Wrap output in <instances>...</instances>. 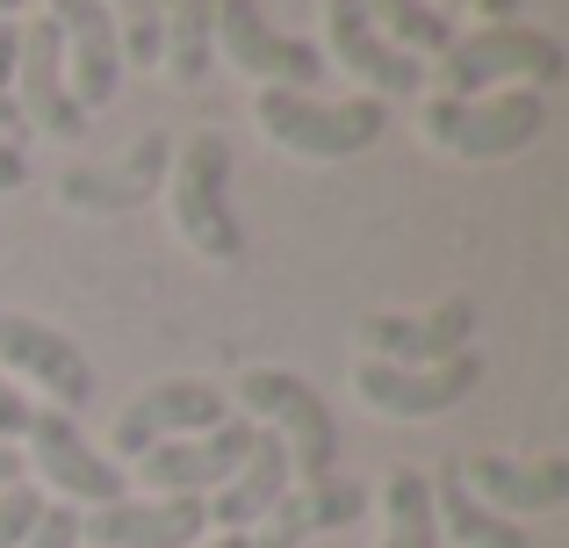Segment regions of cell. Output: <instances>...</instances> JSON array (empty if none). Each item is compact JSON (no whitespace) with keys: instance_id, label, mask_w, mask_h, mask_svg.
<instances>
[{"instance_id":"24","label":"cell","mask_w":569,"mask_h":548,"mask_svg":"<svg viewBox=\"0 0 569 548\" xmlns=\"http://www.w3.org/2000/svg\"><path fill=\"white\" fill-rule=\"evenodd\" d=\"M368 14H376V29L403 58L411 51H447V43H455V22H447L432 0H368Z\"/></svg>"},{"instance_id":"28","label":"cell","mask_w":569,"mask_h":548,"mask_svg":"<svg viewBox=\"0 0 569 548\" xmlns=\"http://www.w3.org/2000/svg\"><path fill=\"white\" fill-rule=\"evenodd\" d=\"M22 548H80V512L72 506H43V520L29 527Z\"/></svg>"},{"instance_id":"2","label":"cell","mask_w":569,"mask_h":548,"mask_svg":"<svg viewBox=\"0 0 569 548\" xmlns=\"http://www.w3.org/2000/svg\"><path fill=\"white\" fill-rule=\"evenodd\" d=\"M238 419L267 426L289 448V477H303V484L339 477V419L303 376H289V368H246L238 376Z\"/></svg>"},{"instance_id":"11","label":"cell","mask_w":569,"mask_h":548,"mask_svg":"<svg viewBox=\"0 0 569 548\" xmlns=\"http://www.w3.org/2000/svg\"><path fill=\"white\" fill-rule=\"evenodd\" d=\"M483 382V361L476 353H455V361H426V368H389V361H361L353 368V397L382 419H440L461 397Z\"/></svg>"},{"instance_id":"3","label":"cell","mask_w":569,"mask_h":548,"mask_svg":"<svg viewBox=\"0 0 569 548\" xmlns=\"http://www.w3.org/2000/svg\"><path fill=\"white\" fill-rule=\"evenodd\" d=\"M167 210H173V231L202 260L223 268V260L246 253V231H238V210H231V145H223V130H194L181 152H173Z\"/></svg>"},{"instance_id":"33","label":"cell","mask_w":569,"mask_h":548,"mask_svg":"<svg viewBox=\"0 0 569 548\" xmlns=\"http://www.w3.org/2000/svg\"><path fill=\"white\" fill-rule=\"evenodd\" d=\"M194 548H252L246 535H217V541H194Z\"/></svg>"},{"instance_id":"12","label":"cell","mask_w":569,"mask_h":548,"mask_svg":"<svg viewBox=\"0 0 569 548\" xmlns=\"http://www.w3.org/2000/svg\"><path fill=\"white\" fill-rule=\"evenodd\" d=\"M476 332V303L469 296H447L432 310H382V318H361V353L389 368H426V361H455L469 353Z\"/></svg>"},{"instance_id":"30","label":"cell","mask_w":569,"mask_h":548,"mask_svg":"<svg viewBox=\"0 0 569 548\" xmlns=\"http://www.w3.org/2000/svg\"><path fill=\"white\" fill-rule=\"evenodd\" d=\"M22 181H29V159L14 145H0V196H22Z\"/></svg>"},{"instance_id":"16","label":"cell","mask_w":569,"mask_h":548,"mask_svg":"<svg viewBox=\"0 0 569 548\" xmlns=\"http://www.w3.org/2000/svg\"><path fill=\"white\" fill-rule=\"evenodd\" d=\"M455 477L469 484V498H483L498 520H541V512L569 506V462H562V455H541V462L469 455V462H455Z\"/></svg>"},{"instance_id":"6","label":"cell","mask_w":569,"mask_h":548,"mask_svg":"<svg viewBox=\"0 0 569 548\" xmlns=\"http://www.w3.org/2000/svg\"><path fill=\"white\" fill-rule=\"evenodd\" d=\"M209 51H217L231 72H246V80H260V87H289V94H318V80L332 72L318 43L281 37V29L260 14V0H217Z\"/></svg>"},{"instance_id":"10","label":"cell","mask_w":569,"mask_h":548,"mask_svg":"<svg viewBox=\"0 0 569 548\" xmlns=\"http://www.w3.org/2000/svg\"><path fill=\"white\" fill-rule=\"evenodd\" d=\"M223 419H231V405H223L217 382H202V376H173V382H152V390H138L123 411H116L109 448L123 455V462H138V455H152L159 440L209 434V426H223Z\"/></svg>"},{"instance_id":"35","label":"cell","mask_w":569,"mask_h":548,"mask_svg":"<svg viewBox=\"0 0 569 548\" xmlns=\"http://www.w3.org/2000/svg\"><path fill=\"white\" fill-rule=\"evenodd\" d=\"M432 8H440V14H447V8H461V0H432Z\"/></svg>"},{"instance_id":"19","label":"cell","mask_w":569,"mask_h":548,"mask_svg":"<svg viewBox=\"0 0 569 548\" xmlns=\"http://www.w3.org/2000/svg\"><path fill=\"white\" fill-rule=\"evenodd\" d=\"M281 491H289V448H281V440L260 426L252 455L231 469V484H223V491L202 498V512H209V527H223V535H252V527L281 506Z\"/></svg>"},{"instance_id":"22","label":"cell","mask_w":569,"mask_h":548,"mask_svg":"<svg viewBox=\"0 0 569 548\" xmlns=\"http://www.w3.org/2000/svg\"><path fill=\"white\" fill-rule=\"evenodd\" d=\"M209 22H217V0H159V66L181 87H202L209 66H217Z\"/></svg>"},{"instance_id":"26","label":"cell","mask_w":569,"mask_h":548,"mask_svg":"<svg viewBox=\"0 0 569 548\" xmlns=\"http://www.w3.org/2000/svg\"><path fill=\"white\" fill-rule=\"evenodd\" d=\"M14 51H22V22H0V145L22 152L29 123H22V101H14Z\"/></svg>"},{"instance_id":"29","label":"cell","mask_w":569,"mask_h":548,"mask_svg":"<svg viewBox=\"0 0 569 548\" xmlns=\"http://www.w3.org/2000/svg\"><path fill=\"white\" fill-rule=\"evenodd\" d=\"M29 411H37V405H29V397L14 390L8 376H0V440H8V448H14V440L29 434Z\"/></svg>"},{"instance_id":"17","label":"cell","mask_w":569,"mask_h":548,"mask_svg":"<svg viewBox=\"0 0 569 548\" xmlns=\"http://www.w3.org/2000/svg\"><path fill=\"white\" fill-rule=\"evenodd\" d=\"M51 29L66 51V80L80 109H109L123 87V51H116V22L101 0H51Z\"/></svg>"},{"instance_id":"34","label":"cell","mask_w":569,"mask_h":548,"mask_svg":"<svg viewBox=\"0 0 569 548\" xmlns=\"http://www.w3.org/2000/svg\"><path fill=\"white\" fill-rule=\"evenodd\" d=\"M22 8L29 0H0V22H22Z\"/></svg>"},{"instance_id":"7","label":"cell","mask_w":569,"mask_h":548,"mask_svg":"<svg viewBox=\"0 0 569 548\" xmlns=\"http://www.w3.org/2000/svg\"><path fill=\"white\" fill-rule=\"evenodd\" d=\"M29 455L22 462L37 469L43 484H51L58 498H66L72 512L80 506H116V498H130V469H116L109 455L94 448V440L72 426V411H29Z\"/></svg>"},{"instance_id":"27","label":"cell","mask_w":569,"mask_h":548,"mask_svg":"<svg viewBox=\"0 0 569 548\" xmlns=\"http://www.w3.org/2000/svg\"><path fill=\"white\" fill-rule=\"evenodd\" d=\"M37 520H43V491H37L29 477L8 484V491H0V548H22Z\"/></svg>"},{"instance_id":"18","label":"cell","mask_w":569,"mask_h":548,"mask_svg":"<svg viewBox=\"0 0 569 548\" xmlns=\"http://www.w3.org/2000/svg\"><path fill=\"white\" fill-rule=\"evenodd\" d=\"M368 512V491L353 477H325V484H296L281 491V506L252 527V548H303L310 535H332V527H353Z\"/></svg>"},{"instance_id":"4","label":"cell","mask_w":569,"mask_h":548,"mask_svg":"<svg viewBox=\"0 0 569 548\" xmlns=\"http://www.w3.org/2000/svg\"><path fill=\"white\" fill-rule=\"evenodd\" d=\"M418 130L447 159H512L548 130V101L533 87H498L476 101H426Z\"/></svg>"},{"instance_id":"25","label":"cell","mask_w":569,"mask_h":548,"mask_svg":"<svg viewBox=\"0 0 569 548\" xmlns=\"http://www.w3.org/2000/svg\"><path fill=\"white\" fill-rule=\"evenodd\" d=\"M116 22V51H123V72L130 66H159V0H101Z\"/></svg>"},{"instance_id":"20","label":"cell","mask_w":569,"mask_h":548,"mask_svg":"<svg viewBox=\"0 0 569 548\" xmlns=\"http://www.w3.org/2000/svg\"><path fill=\"white\" fill-rule=\"evenodd\" d=\"M167 167H173L167 138H144V145H138V152H130L116 173H94V167L66 173V188H58V196H66L72 210H130V202H144L159 181H167Z\"/></svg>"},{"instance_id":"21","label":"cell","mask_w":569,"mask_h":548,"mask_svg":"<svg viewBox=\"0 0 569 548\" xmlns=\"http://www.w3.org/2000/svg\"><path fill=\"white\" fill-rule=\"evenodd\" d=\"M426 484H432V520H440V535H455V548H527V535H519L512 520H498L483 498H469V484L455 477V462Z\"/></svg>"},{"instance_id":"9","label":"cell","mask_w":569,"mask_h":548,"mask_svg":"<svg viewBox=\"0 0 569 548\" xmlns=\"http://www.w3.org/2000/svg\"><path fill=\"white\" fill-rule=\"evenodd\" d=\"M252 440H260V426L231 411V419L209 426V434L159 440L152 455H138V469H130V477H138L152 498H209V491H223V484H231V469L252 455Z\"/></svg>"},{"instance_id":"14","label":"cell","mask_w":569,"mask_h":548,"mask_svg":"<svg viewBox=\"0 0 569 548\" xmlns=\"http://www.w3.org/2000/svg\"><path fill=\"white\" fill-rule=\"evenodd\" d=\"M14 101H22V123L29 130H51V138H80V130H87V109L72 101L66 51H58L51 14H29V22H22V51H14Z\"/></svg>"},{"instance_id":"15","label":"cell","mask_w":569,"mask_h":548,"mask_svg":"<svg viewBox=\"0 0 569 548\" xmlns=\"http://www.w3.org/2000/svg\"><path fill=\"white\" fill-rule=\"evenodd\" d=\"M202 535V498H116L80 512V548H194Z\"/></svg>"},{"instance_id":"32","label":"cell","mask_w":569,"mask_h":548,"mask_svg":"<svg viewBox=\"0 0 569 548\" xmlns=\"http://www.w3.org/2000/svg\"><path fill=\"white\" fill-rule=\"evenodd\" d=\"M461 8H483L490 22H519V8H527V0H461Z\"/></svg>"},{"instance_id":"1","label":"cell","mask_w":569,"mask_h":548,"mask_svg":"<svg viewBox=\"0 0 569 548\" xmlns=\"http://www.w3.org/2000/svg\"><path fill=\"white\" fill-rule=\"evenodd\" d=\"M569 72L562 43L533 22H483L469 37L447 43V66H440V101H476V94H498V87H556Z\"/></svg>"},{"instance_id":"8","label":"cell","mask_w":569,"mask_h":548,"mask_svg":"<svg viewBox=\"0 0 569 548\" xmlns=\"http://www.w3.org/2000/svg\"><path fill=\"white\" fill-rule=\"evenodd\" d=\"M0 376L37 382L51 397V411L94 405V361L80 353V339H66L43 318H22V310H0Z\"/></svg>"},{"instance_id":"5","label":"cell","mask_w":569,"mask_h":548,"mask_svg":"<svg viewBox=\"0 0 569 548\" xmlns=\"http://www.w3.org/2000/svg\"><path fill=\"white\" fill-rule=\"evenodd\" d=\"M252 116H260L267 145H281V152L296 159H353L368 152V145L382 138L389 109L382 101H318V94H289V87H260V101H252Z\"/></svg>"},{"instance_id":"31","label":"cell","mask_w":569,"mask_h":548,"mask_svg":"<svg viewBox=\"0 0 569 548\" xmlns=\"http://www.w3.org/2000/svg\"><path fill=\"white\" fill-rule=\"evenodd\" d=\"M22 477H29L22 448H8V440H0V491H8V484H22Z\"/></svg>"},{"instance_id":"13","label":"cell","mask_w":569,"mask_h":548,"mask_svg":"<svg viewBox=\"0 0 569 548\" xmlns=\"http://www.w3.org/2000/svg\"><path fill=\"white\" fill-rule=\"evenodd\" d=\"M325 43H332V58L368 87V101H389V94L411 101L418 87H426V66L403 58L397 43L382 37L376 14H368V0H325Z\"/></svg>"},{"instance_id":"23","label":"cell","mask_w":569,"mask_h":548,"mask_svg":"<svg viewBox=\"0 0 569 548\" xmlns=\"http://www.w3.org/2000/svg\"><path fill=\"white\" fill-rule=\"evenodd\" d=\"M376 548H440L426 469H389V484H382V541Z\"/></svg>"}]
</instances>
